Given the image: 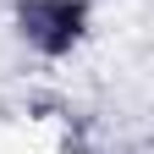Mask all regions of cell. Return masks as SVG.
<instances>
[{
  "mask_svg": "<svg viewBox=\"0 0 154 154\" xmlns=\"http://www.w3.org/2000/svg\"><path fill=\"white\" fill-rule=\"evenodd\" d=\"M11 33L38 61H72L94 33V0H11Z\"/></svg>",
  "mask_w": 154,
  "mask_h": 154,
  "instance_id": "cell-1",
  "label": "cell"
}]
</instances>
